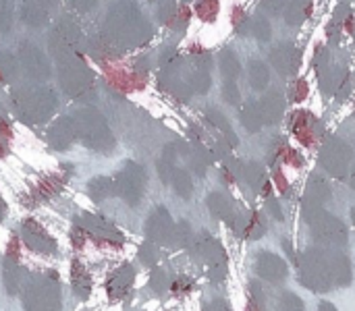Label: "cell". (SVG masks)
<instances>
[{"label":"cell","instance_id":"6da1fadb","mask_svg":"<svg viewBox=\"0 0 355 311\" xmlns=\"http://www.w3.org/2000/svg\"><path fill=\"white\" fill-rule=\"evenodd\" d=\"M73 125H75L77 137L83 139V143L87 148H96V150L112 148V135H110L104 118L98 112L83 110L73 118Z\"/></svg>","mask_w":355,"mask_h":311},{"label":"cell","instance_id":"7a4b0ae2","mask_svg":"<svg viewBox=\"0 0 355 311\" xmlns=\"http://www.w3.org/2000/svg\"><path fill=\"white\" fill-rule=\"evenodd\" d=\"M12 102L21 114V118L31 121V123H42L46 121L52 110L56 108V98L48 89H37V91H19L12 96Z\"/></svg>","mask_w":355,"mask_h":311},{"label":"cell","instance_id":"3957f363","mask_svg":"<svg viewBox=\"0 0 355 311\" xmlns=\"http://www.w3.org/2000/svg\"><path fill=\"white\" fill-rule=\"evenodd\" d=\"M27 311H56L58 310V289L56 285L48 283V278L37 281L27 289L25 295Z\"/></svg>","mask_w":355,"mask_h":311},{"label":"cell","instance_id":"277c9868","mask_svg":"<svg viewBox=\"0 0 355 311\" xmlns=\"http://www.w3.org/2000/svg\"><path fill=\"white\" fill-rule=\"evenodd\" d=\"M60 81H62V87L71 96H77V94L85 91V87L92 81V75H89V71L85 69V64L81 60L64 56V66L60 71Z\"/></svg>","mask_w":355,"mask_h":311},{"label":"cell","instance_id":"5b68a950","mask_svg":"<svg viewBox=\"0 0 355 311\" xmlns=\"http://www.w3.org/2000/svg\"><path fill=\"white\" fill-rule=\"evenodd\" d=\"M19 56H21L23 69H25V73L29 77H33V79H46L48 77L50 66H48V60H46V56L42 54L40 48H35L31 44H25V46H21Z\"/></svg>","mask_w":355,"mask_h":311},{"label":"cell","instance_id":"8992f818","mask_svg":"<svg viewBox=\"0 0 355 311\" xmlns=\"http://www.w3.org/2000/svg\"><path fill=\"white\" fill-rule=\"evenodd\" d=\"M23 237H25L27 247H29V249H33V251H40V254H52V251L56 249L54 239H52V237H48V233H46L40 224H35V222H31V220H27V222H25V226H23Z\"/></svg>","mask_w":355,"mask_h":311},{"label":"cell","instance_id":"52a82bcc","mask_svg":"<svg viewBox=\"0 0 355 311\" xmlns=\"http://www.w3.org/2000/svg\"><path fill=\"white\" fill-rule=\"evenodd\" d=\"M77 137L75 133V125L73 118H60L50 131H48V139L54 148H69L71 141Z\"/></svg>","mask_w":355,"mask_h":311},{"label":"cell","instance_id":"ba28073f","mask_svg":"<svg viewBox=\"0 0 355 311\" xmlns=\"http://www.w3.org/2000/svg\"><path fill=\"white\" fill-rule=\"evenodd\" d=\"M64 183H67V175L64 177L62 175H52V177H48L46 181H42L37 185V189L33 191V197L35 199H48V197L56 195Z\"/></svg>","mask_w":355,"mask_h":311},{"label":"cell","instance_id":"9c48e42d","mask_svg":"<svg viewBox=\"0 0 355 311\" xmlns=\"http://www.w3.org/2000/svg\"><path fill=\"white\" fill-rule=\"evenodd\" d=\"M73 285L79 297H87L89 295V278L85 276L83 268H79V264H73Z\"/></svg>","mask_w":355,"mask_h":311},{"label":"cell","instance_id":"30bf717a","mask_svg":"<svg viewBox=\"0 0 355 311\" xmlns=\"http://www.w3.org/2000/svg\"><path fill=\"white\" fill-rule=\"evenodd\" d=\"M17 73V62L10 54H0V81L12 79Z\"/></svg>","mask_w":355,"mask_h":311},{"label":"cell","instance_id":"8fae6325","mask_svg":"<svg viewBox=\"0 0 355 311\" xmlns=\"http://www.w3.org/2000/svg\"><path fill=\"white\" fill-rule=\"evenodd\" d=\"M110 189H112V183L108 179H96L89 183V193L94 199H102L104 195L110 193Z\"/></svg>","mask_w":355,"mask_h":311},{"label":"cell","instance_id":"7c38bea8","mask_svg":"<svg viewBox=\"0 0 355 311\" xmlns=\"http://www.w3.org/2000/svg\"><path fill=\"white\" fill-rule=\"evenodd\" d=\"M4 218V204H2V199H0V220Z\"/></svg>","mask_w":355,"mask_h":311},{"label":"cell","instance_id":"4fadbf2b","mask_svg":"<svg viewBox=\"0 0 355 311\" xmlns=\"http://www.w3.org/2000/svg\"><path fill=\"white\" fill-rule=\"evenodd\" d=\"M0 33H4V27L2 25H0Z\"/></svg>","mask_w":355,"mask_h":311}]
</instances>
